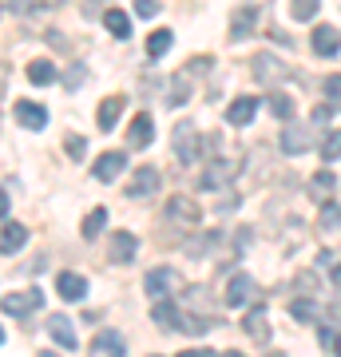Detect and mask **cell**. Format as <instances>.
Returning a JSON list of instances; mask_svg holds the SVG:
<instances>
[{
  "instance_id": "obj_7",
  "label": "cell",
  "mask_w": 341,
  "mask_h": 357,
  "mask_svg": "<svg viewBox=\"0 0 341 357\" xmlns=\"http://www.w3.org/2000/svg\"><path fill=\"white\" fill-rule=\"evenodd\" d=\"M310 147H314V131L290 119V128L282 131V151H286V155H305Z\"/></svg>"
},
{
  "instance_id": "obj_35",
  "label": "cell",
  "mask_w": 341,
  "mask_h": 357,
  "mask_svg": "<svg viewBox=\"0 0 341 357\" xmlns=\"http://www.w3.org/2000/svg\"><path fill=\"white\" fill-rule=\"evenodd\" d=\"M321 88H326V96L333 100V107H341V76H326Z\"/></svg>"
},
{
  "instance_id": "obj_49",
  "label": "cell",
  "mask_w": 341,
  "mask_h": 357,
  "mask_svg": "<svg viewBox=\"0 0 341 357\" xmlns=\"http://www.w3.org/2000/svg\"><path fill=\"white\" fill-rule=\"evenodd\" d=\"M0 342H4V330H0Z\"/></svg>"
},
{
  "instance_id": "obj_41",
  "label": "cell",
  "mask_w": 341,
  "mask_h": 357,
  "mask_svg": "<svg viewBox=\"0 0 341 357\" xmlns=\"http://www.w3.org/2000/svg\"><path fill=\"white\" fill-rule=\"evenodd\" d=\"M179 357H215V354H211V349H183Z\"/></svg>"
},
{
  "instance_id": "obj_1",
  "label": "cell",
  "mask_w": 341,
  "mask_h": 357,
  "mask_svg": "<svg viewBox=\"0 0 341 357\" xmlns=\"http://www.w3.org/2000/svg\"><path fill=\"white\" fill-rule=\"evenodd\" d=\"M199 151H202V139H199V131H195V123L190 119H179L175 123V159L190 167L199 159Z\"/></svg>"
},
{
  "instance_id": "obj_13",
  "label": "cell",
  "mask_w": 341,
  "mask_h": 357,
  "mask_svg": "<svg viewBox=\"0 0 341 357\" xmlns=\"http://www.w3.org/2000/svg\"><path fill=\"white\" fill-rule=\"evenodd\" d=\"M254 76L262 79V84H278V79L286 76V64H282L278 56L262 52V56H254Z\"/></svg>"
},
{
  "instance_id": "obj_45",
  "label": "cell",
  "mask_w": 341,
  "mask_h": 357,
  "mask_svg": "<svg viewBox=\"0 0 341 357\" xmlns=\"http://www.w3.org/2000/svg\"><path fill=\"white\" fill-rule=\"evenodd\" d=\"M333 349H338V357H341V333H338V342H333Z\"/></svg>"
},
{
  "instance_id": "obj_25",
  "label": "cell",
  "mask_w": 341,
  "mask_h": 357,
  "mask_svg": "<svg viewBox=\"0 0 341 357\" xmlns=\"http://www.w3.org/2000/svg\"><path fill=\"white\" fill-rule=\"evenodd\" d=\"M317 230H321V234H341V203H326V206H321Z\"/></svg>"
},
{
  "instance_id": "obj_43",
  "label": "cell",
  "mask_w": 341,
  "mask_h": 357,
  "mask_svg": "<svg viewBox=\"0 0 341 357\" xmlns=\"http://www.w3.org/2000/svg\"><path fill=\"white\" fill-rule=\"evenodd\" d=\"M329 278H333V286H341V262H338L333 270H329Z\"/></svg>"
},
{
  "instance_id": "obj_15",
  "label": "cell",
  "mask_w": 341,
  "mask_h": 357,
  "mask_svg": "<svg viewBox=\"0 0 341 357\" xmlns=\"http://www.w3.org/2000/svg\"><path fill=\"white\" fill-rule=\"evenodd\" d=\"M48 333L63 345V349H68V354L79 345L76 342V330H72V321H68V314H48Z\"/></svg>"
},
{
  "instance_id": "obj_18",
  "label": "cell",
  "mask_w": 341,
  "mask_h": 357,
  "mask_svg": "<svg viewBox=\"0 0 341 357\" xmlns=\"http://www.w3.org/2000/svg\"><path fill=\"white\" fill-rule=\"evenodd\" d=\"M56 290H60L68 302H84V298H88V282L79 278V274H72V270H63L60 278H56Z\"/></svg>"
},
{
  "instance_id": "obj_29",
  "label": "cell",
  "mask_w": 341,
  "mask_h": 357,
  "mask_svg": "<svg viewBox=\"0 0 341 357\" xmlns=\"http://www.w3.org/2000/svg\"><path fill=\"white\" fill-rule=\"evenodd\" d=\"M171 44H175V32H171V28H163V32H151V40H147V56H151V60H159V56H163Z\"/></svg>"
},
{
  "instance_id": "obj_40",
  "label": "cell",
  "mask_w": 341,
  "mask_h": 357,
  "mask_svg": "<svg viewBox=\"0 0 341 357\" xmlns=\"http://www.w3.org/2000/svg\"><path fill=\"white\" fill-rule=\"evenodd\" d=\"M317 342L326 345V349H333V342H338V333L329 330V326H321V330H317Z\"/></svg>"
},
{
  "instance_id": "obj_47",
  "label": "cell",
  "mask_w": 341,
  "mask_h": 357,
  "mask_svg": "<svg viewBox=\"0 0 341 357\" xmlns=\"http://www.w3.org/2000/svg\"><path fill=\"white\" fill-rule=\"evenodd\" d=\"M36 4H60V0H36Z\"/></svg>"
},
{
  "instance_id": "obj_12",
  "label": "cell",
  "mask_w": 341,
  "mask_h": 357,
  "mask_svg": "<svg viewBox=\"0 0 341 357\" xmlns=\"http://www.w3.org/2000/svg\"><path fill=\"white\" fill-rule=\"evenodd\" d=\"M151 321L155 326H163V330H171V333H183V314L175 310L171 298H163V302H155L151 306Z\"/></svg>"
},
{
  "instance_id": "obj_30",
  "label": "cell",
  "mask_w": 341,
  "mask_h": 357,
  "mask_svg": "<svg viewBox=\"0 0 341 357\" xmlns=\"http://www.w3.org/2000/svg\"><path fill=\"white\" fill-rule=\"evenodd\" d=\"M266 107H270V112L278 115V119H294V100L286 96V91H270Z\"/></svg>"
},
{
  "instance_id": "obj_23",
  "label": "cell",
  "mask_w": 341,
  "mask_h": 357,
  "mask_svg": "<svg viewBox=\"0 0 341 357\" xmlns=\"http://www.w3.org/2000/svg\"><path fill=\"white\" fill-rule=\"evenodd\" d=\"M333 187H338V178L329 175V171H317V175L310 178V199H314V203H329V199H333Z\"/></svg>"
},
{
  "instance_id": "obj_38",
  "label": "cell",
  "mask_w": 341,
  "mask_h": 357,
  "mask_svg": "<svg viewBox=\"0 0 341 357\" xmlns=\"http://www.w3.org/2000/svg\"><path fill=\"white\" fill-rule=\"evenodd\" d=\"M135 13H139L143 20H151V16L159 13V0H135Z\"/></svg>"
},
{
  "instance_id": "obj_16",
  "label": "cell",
  "mask_w": 341,
  "mask_h": 357,
  "mask_svg": "<svg viewBox=\"0 0 341 357\" xmlns=\"http://www.w3.org/2000/svg\"><path fill=\"white\" fill-rule=\"evenodd\" d=\"M143 286H147V298L163 302V298H171V286H175V270H151Z\"/></svg>"
},
{
  "instance_id": "obj_34",
  "label": "cell",
  "mask_w": 341,
  "mask_h": 357,
  "mask_svg": "<svg viewBox=\"0 0 341 357\" xmlns=\"http://www.w3.org/2000/svg\"><path fill=\"white\" fill-rule=\"evenodd\" d=\"M317 0H290V16L294 20H314Z\"/></svg>"
},
{
  "instance_id": "obj_19",
  "label": "cell",
  "mask_w": 341,
  "mask_h": 357,
  "mask_svg": "<svg viewBox=\"0 0 341 357\" xmlns=\"http://www.w3.org/2000/svg\"><path fill=\"white\" fill-rule=\"evenodd\" d=\"M242 330L250 333V337H254L258 345L270 342V321H266V310H262V306H254L250 314H246V321H242Z\"/></svg>"
},
{
  "instance_id": "obj_9",
  "label": "cell",
  "mask_w": 341,
  "mask_h": 357,
  "mask_svg": "<svg viewBox=\"0 0 341 357\" xmlns=\"http://www.w3.org/2000/svg\"><path fill=\"white\" fill-rule=\"evenodd\" d=\"M135 250H139V238H135L131 230H119V234H112V246H107V258H112L115 266H127V262L135 258Z\"/></svg>"
},
{
  "instance_id": "obj_36",
  "label": "cell",
  "mask_w": 341,
  "mask_h": 357,
  "mask_svg": "<svg viewBox=\"0 0 341 357\" xmlns=\"http://www.w3.org/2000/svg\"><path fill=\"white\" fill-rule=\"evenodd\" d=\"M84 76H88V68H84V64H76L72 72H68V76H63V88H72V91H76L79 84H84Z\"/></svg>"
},
{
  "instance_id": "obj_2",
  "label": "cell",
  "mask_w": 341,
  "mask_h": 357,
  "mask_svg": "<svg viewBox=\"0 0 341 357\" xmlns=\"http://www.w3.org/2000/svg\"><path fill=\"white\" fill-rule=\"evenodd\" d=\"M163 187V175H159V167H139L131 183H127V199H147Z\"/></svg>"
},
{
  "instance_id": "obj_44",
  "label": "cell",
  "mask_w": 341,
  "mask_h": 357,
  "mask_svg": "<svg viewBox=\"0 0 341 357\" xmlns=\"http://www.w3.org/2000/svg\"><path fill=\"white\" fill-rule=\"evenodd\" d=\"M222 357H246V354H238V349H227V354H222Z\"/></svg>"
},
{
  "instance_id": "obj_32",
  "label": "cell",
  "mask_w": 341,
  "mask_h": 357,
  "mask_svg": "<svg viewBox=\"0 0 341 357\" xmlns=\"http://www.w3.org/2000/svg\"><path fill=\"white\" fill-rule=\"evenodd\" d=\"M290 314L298 321H314L317 318V302H310V298H298V302H290Z\"/></svg>"
},
{
  "instance_id": "obj_48",
  "label": "cell",
  "mask_w": 341,
  "mask_h": 357,
  "mask_svg": "<svg viewBox=\"0 0 341 357\" xmlns=\"http://www.w3.org/2000/svg\"><path fill=\"white\" fill-rule=\"evenodd\" d=\"M266 357H286V354H266Z\"/></svg>"
},
{
  "instance_id": "obj_46",
  "label": "cell",
  "mask_w": 341,
  "mask_h": 357,
  "mask_svg": "<svg viewBox=\"0 0 341 357\" xmlns=\"http://www.w3.org/2000/svg\"><path fill=\"white\" fill-rule=\"evenodd\" d=\"M36 357H56V354H52V349H44V354H36Z\"/></svg>"
},
{
  "instance_id": "obj_6",
  "label": "cell",
  "mask_w": 341,
  "mask_h": 357,
  "mask_svg": "<svg viewBox=\"0 0 341 357\" xmlns=\"http://www.w3.org/2000/svg\"><path fill=\"white\" fill-rule=\"evenodd\" d=\"M254 294H258V282L250 278V274H234V278L227 282V310H238L246 306Z\"/></svg>"
},
{
  "instance_id": "obj_20",
  "label": "cell",
  "mask_w": 341,
  "mask_h": 357,
  "mask_svg": "<svg viewBox=\"0 0 341 357\" xmlns=\"http://www.w3.org/2000/svg\"><path fill=\"white\" fill-rule=\"evenodd\" d=\"M123 167H127V155L123 151H107V155H100V163H96V178H100V183H112Z\"/></svg>"
},
{
  "instance_id": "obj_21",
  "label": "cell",
  "mask_w": 341,
  "mask_h": 357,
  "mask_svg": "<svg viewBox=\"0 0 341 357\" xmlns=\"http://www.w3.org/2000/svg\"><path fill=\"white\" fill-rule=\"evenodd\" d=\"M24 243H28V230L20 222H4V230H0V255H16Z\"/></svg>"
},
{
  "instance_id": "obj_8",
  "label": "cell",
  "mask_w": 341,
  "mask_h": 357,
  "mask_svg": "<svg viewBox=\"0 0 341 357\" xmlns=\"http://www.w3.org/2000/svg\"><path fill=\"white\" fill-rule=\"evenodd\" d=\"M13 112H16V123H20V128H28V131H44V128H48V112H44V103L20 100Z\"/></svg>"
},
{
  "instance_id": "obj_3",
  "label": "cell",
  "mask_w": 341,
  "mask_h": 357,
  "mask_svg": "<svg viewBox=\"0 0 341 357\" xmlns=\"http://www.w3.org/2000/svg\"><path fill=\"white\" fill-rule=\"evenodd\" d=\"M234 175H238V159H215V163L206 167V175L199 178V187L202 191H218V187H227Z\"/></svg>"
},
{
  "instance_id": "obj_22",
  "label": "cell",
  "mask_w": 341,
  "mask_h": 357,
  "mask_svg": "<svg viewBox=\"0 0 341 357\" xmlns=\"http://www.w3.org/2000/svg\"><path fill=\"white\" fill-rule=\"evenodd\" d=\"M119 112H123V96H107V100L100 103V112H96V123H100V131H112L115 119H119Z\"/></svg>"
},
{
  "instance_id": "obj_11",
  "label": "cell",
  "mask_w": 341,
  "mask_h": 357,
  "mask_svg": "<svg viewBox=\"0 0 341 357\" xmlns=\"http://www.w3.org/2000/svg\"><path fill=\"white\" fill-rule=\"evenodd\" d=\"M151 135H155L151 112H139L135 119H131V131H127V139H131V147H135V151H143V147H151Z\"/></svg>"
},
{
  "instance_id": "obj_39",
  "label": "cell",
  "mask_w": 341,
  "mask_h": 357,
  "mask_svg": "<svg viewBox=\"0 0 341 357\" xmlns=\"http://www.w3.org/2000/svg\"><path fill=\"white\" fill-rule=\"evenodd\" d=\"M329 119H333V107H329V103H326V107H317V112H314V123H317V128H326Z\"/></svg>"
},
{
  "instance_id": "obj_5",
  "label": "cell",
  "mask_w": 341,
  "mask_h": 357,
  "mask_svg": "<svg viewBox=\"0 0 341 357\" xmlns=\"http://www.w3.org/2000/svg\"><path fill=\"white\" fill-rule=\"evenodd\" d=\"M127 354V337L119 330H100L91 337V357H123Z\"/></svg>"
},
{
  "instance_id": "obj_42",
  "label": "cell",
  "mask_w": 341,
  "mask_h": 357,
  "mask_svg": "<svg viewBox=\"0 0 341 357\" xmlns=\"http://www.w3.org/2000/svg\"><path fill=\"white\" fill-rule=\"evenodd\" d=\"M8 215V191H4V187H0V218Z\"/></svg>"
},
{
  "instance_id": "obj_31",
  "label": "cell",
  "mask_w": 341,
  "mask_h": 357,
  "mask_svg": "<svg viewBox=\"0 0 341 357\" xmlns=\"http://www.w3.org/2000/svg\"><path fill=\"white\" fill-rule=\"evenodd\" d=\"M190 96V76L187 72H179V76H171V107H183Z\"/></svg>"
},
{
  "instance_id": "obj_33",
  "label": "cell",
  "mask_w": 341,
  "mask_h": 357,
  "mask_svg": "<svg viewBox=\"0 0 341 357\" xmlns=\"http://www.w3.org/2000/svg\"><path fill=\"white\" fill-rule=\"evenodd\" d=\"M321 159H326V163L341 159V131H329L326 139H321Z\"/></svg>"
},
{
  "instance_id": "obj_24",
  "label": "cell",
  "mask_w": 341,
  "mask_h": 357,
  "mask_svg": "<svg viewBox=\"0 0 341 357\" xmlns=\"http://www.w3.org/2000/svg\"><path fill=\"white\" fill-rule=\"evenodd\" d=\"M103 28H107L115 40H127L131 36V16L119 13V8H107V13H103Z\"/></svg>"
},
{
  "instance_id": "obj_28",
  "label": "cell",
  "mask_w": 341,
  "mask_h": 357,
  "mask_svg": "<svg viewBox=\"0 0 341 357\" xmlns=\"http://www.w3.org/2000/svg\"><path fill=\"white\" fill-rule=\"evenodd\" d=\"M28 79H32L36 88L52 84V79H56V68H52V60H32V64H28Z\"/></svg>"
},
{
  "instance_id": "obj_26",
  "label": "cell",
  "mask_w": 341,
  "mask_h": 357,
  "mask_svg": "<svg viewBox=\"0 0 341 357\" xmlns=\"http://www.w3.org/2000/svg\"><path fill=\"white\" fill-rule=\"evenodd\" d=\"M254 20H258L254 8H238V13H234V24H230V40H246L250 28H254Z\"/></svg>"
},
{
  "instance_id": "obj_27",
  "label": "cell",
  "mask_w": 341,
  "mask_h": 357,
  "mask_svg": "<svg viewBox=\"0 0 341 357\" xmlns=\"http://www.w3.org/2000/svg\"><path fill=\"white\" fill-rule=\"evenodd\" d=\"M107 227V211H103V206H96V211H88V218H84V227H79V234H84V238H100V230Z\"/></svg>"
},
{
  "instance_id": "obj_14",
  "label": "cell",
  "mask_w": 341,
  "mask_h": 357,
  "mask_svg": "<svg viewBox=\"0 0 341 357\" xmlns=\"http://www.w3.org/2000/svg\"><path fill=\"white\" fill-rule=\"evenodd\" d=\"M314 52L317 56H338L341 52V32L333 24H317L314 28Z\"/></svg>"
},
{
  "instance_id": "obj_10",
  "label": "cell",
  "mask_w": 341,
  "mask_h": 357,
  "mask_svg": "<svg viewBox=\"0 0 341 357\" xmlns=\"http://www.w3.org/2000/svg\"><path fill=\"white\" fill-rule=\"evenodd\" d=\"M40 302H44V294L40 290H32V294H4V298H0V310L13 314V318H24L28 310H36Z\"/></svg>"
},
{
  "instance_id": "obj_37",
  "label": "cell",
  "mask_w": 341,
  "mask_h": 357,
  "mask_svg": "<svg viewBox=\"0 0 341 357\" xmlns=\"http://www.w3.org/2000/svg\"><path fill=\"white\" fill-rule=\"evenodd\" d=\"M63 147H68V155H72V159H84V151H88V143L79 139V135H68V143H63Z\"/></svg>"
},
{
  "instance_id": "obj_17",
  "label": "cell",
  "mask_w": 341,
  "mask_h": 357,
  "mask_svg": "<svg viewBox=\"0 0 341 357\" xmlns=\"http://www.w3.org/2000/svg\"><path fill=\"white\" fill-rule=\"evenodd\" d=\"M254 115H258V100H254V96H238V100L227 107V119L234 123V128H246Z\"/></svg>"
},
{
  "instance_id": "obj_4",
  "label": "cell",
  "mask_w": 341,
  "mask_h": 357,
  "mask_svg": "<svg viewBox=\"0 0 341 357\" xmlns=\"http://www.w3.org/2000/svg\"><path fill=\"white\" fill-rule=\"evenodd\" d=\"M167 222H175L183 230H195L199 227V206L190 203L187 195H175L171 203H167Z\"/></svg>"
}]
</instances>
